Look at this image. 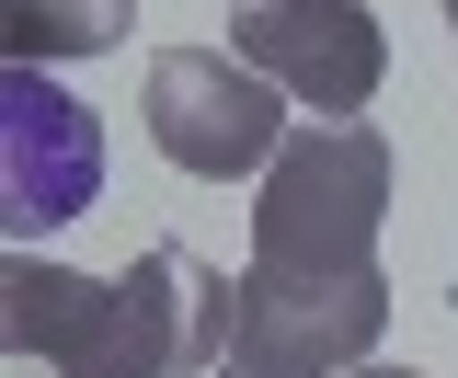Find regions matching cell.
<instances>
[{"instance_id": "cell-1", "label": "cell", "mask_w": 458, "mask_h": 378, "mask_svg": "<svg viewBox=\"0 0 458 378\" xmlns=\"http://www.w3.org/2000/svg\"><path fill=\"white\" fill-rule=\"evenodd\" d=\"M390 218V138L367 115H298L252 195V264L276 275H367Z\"/></svg>"}, {"instance_id": "cell-2", "label": "cell", "mask_w": 458, "mask_h": 378, "mask_svg": "<svg viewBox=\"0 0 458 378\" xmlns=\"http://www.w3.org/2000/svg\"><path fill=\"white\" fill-rule=\"evenodd\" d=\"M229 356V275L183 241H149L126 275H104V310L57 378H207Z\"/></svg>"}, {"instance_id": "cell-3", "label": "cell", "mask_w": 458, "mask_h": 378, "mask_svg": "<svg viewBox=\"0 0 458 378\" xmlns=\"http://www.w3.org/2000/svg\"><path fill=\"white\" fill-rule=\"evenodd\" d=\"M390 332V275H276V264H241L229 275V356L218 367L241 378H344L378 356Z\"/></svg>"}, {"instance_id": "cell-4", "label": "cell", "mask_w": 458, "mask_h": 378, "mask_svg": "<svg viewBox=\"0 0 458 378\" xmlns=\"http://www.w3.org/2000/svg\"><path fill=\"white\" fill-rule=\"evenodd\" d=\"M104 207V115L57 69H0V241H47Z\"/></svg>"}, {"instance_id": "cell-5", "label": "cell", "mask_w": 458, "mask_h": 378, "mask_svg": "<svg viewBox=\"0 0 458 378\" xmlns=\"http://www.w3.org/2000/svg\"><path fill=\"white\" fill-rule=\"evenodd\" d=\"M149 138H161L172 172H195V184H241V172L276 161V138L298 126L286 92L264 69H241L229 47H161L149 57Z\"/></svg>"}, {"instance_id": "cell-6", "label": "cell", "mask_w": 458, "mask_h": 378, "mask_svg": "<svg viewBox=\"0 0 458 378\" xmlns=\"http://www.w3.org/2000/svg\"><path fill=\"white\" fill-rule=\"evenodd\" d=\"M229 57L264 69L298 115H367L390 81V35L367 0H252L229 23Z\"/></svg>"}, {"instance_id": "cell-7", "label": "cell", "mask_w": 458, "mask_h": 378, "mask_svg": "<svg viewBox=\"0 0 458 378\" xmlns=\"http://www.w3.org/2000/svg\"><path fill=\"white\" fill-rule=\"evenodd\" d=\"M92 310H104V275L47 264V253H0V356H47V367H69L81 332H92Z\"/></svg>"}, {"instance_id": "cell-8", "label": "cell", "mask_w": 458, "mask_h": 378, "mask_svg": "<svg viewBox=\"0 0 458 378\" xmlns=\"http://www.w3.org/2000/svg\"><path fill=\"white\" fill-rule=\"evenodd\" d=\"M138 23V0H0V69H69L114 57Z\"/></svg>"}, {"instance_id": "cell-9", "label": "cell", "mask_w": 458, "mask_h": 378, "mask_svg": "<svg viewBox=\"0 0 458 378\" xmlns=\"http://www.w3.org/2000/svg\"><path fill=\"white\" fill-rule=\"evenodd\" d=\"M344 378H424V367H378V356H367V367H344Z\"/></svg>"}, {"instance_id": "cell-10", "label": "cell", "mask_w": 458, "mask_h": 378, "mask_svg": "<svg viewBox=\"0 0 458 378\" xmlns=\"http://www.w3.org/2000/svg\"><path fill=\"white\" fill-rule=\"evenodd\" d=\"M207 378H241V367H207Z\"/></svg>"}, {"instance_id": "cell-11", "label": "cell", "mask_w": 458, "mask_h": 378, "mask_svg": "<svg viewBox=\"0 0 458 378\" xmlns=\"http://www.w3.org/2000/svg\"><path fill=\"white\" fill-rule=\"evenodd\" d=\"M447 23H458V0H447Z\"/></svg>"}, {"instance_id": "cell-12", "label": "cell", "mask_w": 458, "mask_h": 378, "mask_svg": "<svg viewBox=\"0 0 458 378\" xmlns=\"http://www.w3.org/2000/svg\"><path fill=\"white\" fill-rule=\"evenodd\" d=\"M241 12H252V0H241Z\"/></svg>"}]
</instances>
